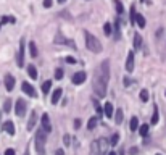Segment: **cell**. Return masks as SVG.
Segmentation results:
<instances>
[{
  "label": "cell",
  "mask_w": 166,
  "mask_h": 155,
  "mask_svg": "<svg viewBox=\"0 0 166 155\" xmlns=\"http://www.w3.org/2000/svg\"><path fill=\"white\" fill-rule=\"evenodd\" d=\"M108 81H110V61L105 60L95 68L93 71V79H92V86H93V92L97 97L103 98L106 95V87H108Z\"/></svg>",
  "instance_id": "1"
},
{
  "label": "cell",
  "mask_w": 166,
  "mask_h": 155,
  "mask_svg": "<svg viewBox=\"0 0 166 155\" xmlns=\"http://www.w3.org/2000/svg\"><path fill=\"white\" fill-rule=\"evenodd\" d=\"M108 147H110V140L105 137H100L92 142L90 155H108Z\"/></svg>",
  "instance_id": "2"
},
{
  "label": "cell",
  "mask_w": 166,
  "mask_h": 155,
  "mask_svg": "<svg viewBox=\"0 0 166 155\" xmlns=\"http://www.w3.org/2000/svg\"><path fill=\"white\" fill-rule=\"evenodd\" d=\"M84 36H85V47H87L90 52H93V53H100V52H102V44H100V40L93 36V34L85 31Z\"/></svg>",
  "instance_id": "3"
},
{
  "label": "cell",
  "mask_w": 166,
  "mask_h": 155,
  "mask_svg": "<svg viewBox=\"0 0 166 155\" xmlns=\"http://www.w3.org/2000/svg\"><path fill=\"white\" fill-rule=\"evenodd\" d=\"M45 142H47V132L44 131V128H42V129H39L37 132H35V149H37L39 155H44Z\"/></svg>",
  "instance_id": "4"
},
{
  "label": "cell",
  "mask_w": 166,
  "mask_h": 155,
  "mask_svg": "<svg viewBox=\"0 0 166 155\" xmlns=\"http://www.w3.org/2000/svg\"><path fill=\"white\" fill-rule=\"evenodd\" d=\"M55 44H63V45H68V47H74V48H76V44H74V42H71L69 39H66V37H64L63 34H60V32L55 36Z\"/></svg>",
  "instance_id": "5"
},
{
  "label": "cell",
  "mask_w": 166,
  "mask_h": 155,
  "mask_svg": "<svg viewBox=\"0 0 166 155\" xmlns=\"http://www.w3.org/2000/svg\"><path fill=\"white\" fill-rule=\"evenodd\" d=\"M26 105H27V103L23 100V98H18V100H16L15 111H16L18 116H24V113H26Z\"/></svg>",
  "instance_id": "6"
},
{
  "label": "cell",
  "mask_w": 166,
  "mask_h": 155,
  "mask_svg": "<svg viewBox=\"0 0 166 155\" xmlns=\"http://www.w3.org/2000/svg\"><path fill=\"white\" fill-rule=\"evenodd\" d=\"M16 61H18V66H23V63H24V40L23 39L19 42V50H18Z\"/></svg>",
  "instance_id": "7"
},
{
  "label": "cell",
  "mask_w": 166,
  "mask_h": 155,
  "mask_svg": "<svg viewBox=\"0 0 166 155\" xmlns=\"http://www.w3.org/2000/svg\"><path fill=\"white\" fill-rule=\"evenodd\" d=\"M35 123H37V113H35V110H32L31 111V115H29V121H27V131H32L34 129V126H35Z\"/></svg>",
  "instance_id": "8"
},
{
  "label": "cell",
  "mask_w": 166,
  "mask_h": 155,
  "mask_svg": "<svg viewBox=\"0 0 166 155\" xmlns=\"http://www.w3.org/2000/svg\"><path fill=\"white\" fill-rule=\"evenodd\" d=\"M40 119H42V128H44V131H45V132H50V131H52V124H50V116H48L47 113H44Z\"/></svg>",
  "instance_id": "9"
},
{
  "label": "cell",
  "mask_w": 166,
  "mask_h": 155,
  "mask_svg": "<svg viewBox=\"0 0 166 155\" xmlns=\"http://www.w3.org/2000/svg\"><path fill=\"white\" fill-rule=\"evenodd\" d=\"M21 89H23V92L27 94L29 97H35V89L31 86L29 82H23V86H21Z\"/></svg>",
  "instance_id": "10"
},
{
  "label": "cell",
  "mask_w": 166,
  "mask_h": 155,
  "mask_svg": "<svg viewBox=\"0 0 166 155\" xmlns=\"http://www.w3.org/2000/svg\"><path fill=\"white\" fill-rule=\"evenodd\" d=\"M132 69H134V53L129 52L127 53V58H126V71L131 73Z\"/></svg>",
  "instance_id": "11"
},
{
  "label": "cell",
  "mask_w": 166,
  "mask_h": 155,
  "mask_svg": "<svg viewBox=\"0 0 166 155\" xmlns=\"http://www.w3.org/2000/svg\"><path fill=\"white\" fill-rule=\"evenodd\" d=\"M85 78H87V76H85L84 71L74 73V74H73V82H74V84H82V82L85 81Z\"/></svg>",
  "instance_id": "12"
},
{
  "label": "cell",
  "mask_w": 166,
  "mask_h": 155,
  "mask_svg": "<svg viewBox=\"0 0 166 155\" xmlns=\"http://www.w3.org/2000/svg\"><path fill=\"white\" fill-rule=\"evenodd\" d=\"M5 87H6V90H13V87H15V78L11 74L5 76Z\"/></svg>",
  "instance_id": "13"
},
{
  "label": "cell",
  "mask_w": 166,
  "mask_h": 155,
  "mask_svg": "<svg viewBox=\"0 0 166 155\" xmlns=\"http://www.w3.org/2000/svg\"><path fill=\"white\" fill-rule=\"evenodd\" d=\"M3 131H6L10 136H13L15 134V124H13L11 121H5L3 123Z\"/></svg>",
  "instance_id": "14"
},
{
  "label": "cell",
  "mask_w": 166,
  "mask_h": 155,
  "mask_svg": "<svg viewBox=\"0 0 166 155\" xmlns=\"http://www.w3.org/2000/svg\"><path fill=\"white\" fill-rule=\"evenodd\" d=\"M61 94H63V90H61V89L53 90V95H52V103H53V105H55V103H58V100L61 98Z\"/></svg>",
  "instance_id": "15"
},
{
  "label": "cell",
  "mask_w": 166,
  "mask_h": 155,
  "mask_svg": "<svg viewBox=\"0 0 166 155\" xmlns=\"http://www.w3.org/2000/svg\"><path fill=\"white\" fill-rule=\"evenodd\" d=\"M105 115L106 118H113V103H105Z\"/></svg>",
  "instance_id": "16"
},
{
  "label": "cell",
  "mask_w": 166,
  "mask_h": 155,
  "mask_svg": "<svg viewBox=\"0 0 166 155\" xmlns=\"http://www.w3.org/2000/svg\"><path fill=\"white\" fill-rule=\"evenodd\" d=\"M135 23L139 24V27H145V18L139 13H135Z\"/></svg>",
  "instance_id": "17"
},
{
  "label": "cell",
  "mask_w": 166,
  "mask_h": 155,
  "mask_svg": "<svg viewBox=\"0 0 166 155\" xmlns=\"http://www.w3.org/2000/svg\"><path fill=\"white\" fill-rule=\"evenodd\" d=\"M27 73H29V76L32 78V79H37V69H35L34 65H29V66H27Z\"/></svg>",
  "instance_id": "18"
},
{
  "label": "cell",
  "mask_w": 166,
  "mask_h": 155,
  "mask_svg": "<svg viewBox=\"0 0 166 155\" xmlns=\"http://www.w3.org/2000/svg\"><path fill=\"white\" fill-rule=\"evenodd\" d=\"M113 2H114V6H116L118 15H122V13H124V6H122V3L119 2V0H113Z\"/></svg>",
  "instance_id": "19"
},
{
  "label": "cell",
  "mask_w": 166,
  "mask_h": 155,
  "mask_svg": "<svg viewBox=\"0 0 166 155\" xmlns=\"http://www.w3.org/2000/svg\"><path fill=\"white\" fill-rule=\"evenodd\" d=\"M50 89H52V81H45L44 84H42V92L44 94H48Z\"/></svg>",
  "instance_id": "20"
},
{
  "label": "cell",
  "mask_w": 166,
  "mask_h": 155,
  "mask_svg": "<svg viewBox=\"0 0 166 155\" xmlns=\"http://www.w3.org/2000/svg\"><path fill=\"white\" fill-rule=\"evenodd\" d=\"M129 128H131V131H137V128H139V119H137L135 116L131 119V124H129Z\"/></svg>",
  "instance_id": "21"
},
{
  "label": "cell",
  "mask_w": 166,
  "mask_h": 155,
  "mask_svg": "<svg viewBox=\"0 0 166 155\" xmlns=\"http://www.w3.org/2000/svg\"><path fill=\"white\" fill-rule=\"evenodd\" d=\"M114 121H116V124H121V123H122V111H121V110H116V115H114Z\"/></svg>",
  "instance_id": "22"
},
{
  "label": "cell",
  "mask_w": 166,
  "mask_h": 155,
  "mask_svg": "<svg viewBox=\"0 0 166 155\" xmlns=\"http://www.w3.org/2000/svg\"><path fill=\"white\" fill-rule=\"evenodd\" d=\"M97 121H98L97 118H90V119H89V123H87V129H90V131H92V129L97 126Z\"/></svg>",
  "instance_id": "23"
},
{
  "label": "cell",
  "mask_w": 166,
  "mask_h": 155,
  "mask_svg": "<svg viewBox=\"0 0 166 155\" xmlns=\"http://www.w3.org/2000/svg\"><path fill=\"white\" fill-rule=\"evenodd\" d=\"M140 45H142V37L139 36V34H135V36H134V47L139 48Z\"/></svg>",
  "instance_id": "24"
},
{
  "label": "cell",
  "mask_w": 166,
  "mask_h": 155,
  "mask_svg": "<svg viewBox=\"0 0 166 155\" xmlns=\"http://www.w3.org/2000/svg\"><path fill=\"white\" fill-rule=\"evenodd\" d=\"M139 132H140V136H147L148 134V124H142L139 128Z\"/></svg>",
  "instance_id": "25"
},
{
  "label": "cell",
  "mask_w": 166,
  "mask_h": 155,
  "mask_svg": "<svg viewBox=\"0 0 166 155\" xmlns=\"http://www.w3.org/2000/svg\"><path fill=\"white\" fill-rule=\"evenodd\" d=\"M158 123V107H153V116H151V124Z\"/></svg>",
  "instance_id": "26"
},
{
  "label": "cell",
  "mask_w": 166,
  "mask_h": 155,
  "mask_svg": "<svg viewBox=\"0 0 166 155\" xmlns=\"http://www.w3.org/2000/svg\"><path fill=\"white\" fill-rule=\"evenodd\" d=\"M93 107H95V110H97V113H98L100 116L103 115V110H102V107H100V105H98V102L95 100V98H93Z\"/></svg>",
  "instance_id": "27"
},
{
  "label": "cell",
  "mask_w": 166,
  "mask_h": 155,
  "mask_svg": "<svg viewBox=\"0 0 166 155\" xmlns=\"http://www.w3.org/2000/svg\"><path fill=\"white\" fill-rule=\"evenodd\" d=\"M29 50H31V55H32V57H35V55H37V47H35L34 42H31V44H29Z\"/></svg>",
  "instance_id": "28"
},
{
  "label": "cell",
  "mask_w": 166,
  "mask_h": 155,
  "mask_svg": "<svg viewBox=\"0 0 166 155\" xmlns=\"http://www.w3.org/2000/svg\"><path fill=\"white\" fill-rule=\"evenodd\" d=\"M103 31H105L106 36H111V24H110V23H105V26H103Z\"/></svg>",
  "instance_id": "29"
},
{
  "label": "cell",
  "mask_w": 166,
  "mask_h": 155,
  "mask_svg": "<svg viewBox=\"0 0 166 155\" xmlns=\"http://www.w3.org/2000/svg\"><path fill=\"white\" fill-rule=\"evenodd\" d=\"M118 140H119V136H118V134H114V136L110 139V145H116V144H118Z\"/></svg>",
  "instance_id": "30"
},
{
  "label": "cell",
  "mask_w": 166,
  "mask_h": 155,
  "mask_svg": "<svg viewBox=\"0 0 166 155\" xmlns=\"http://www.w3.org/2000/svg\"><path fill=\"white\" fill-rule=\"evenodd\" d=\"M61 78H63V69L58 68V69L55 71V79H61Z\"/></svg>",
  "instance_id": "31"
},
{
  "label": "cell",
  "mask_w": 166,
  "mask_h": 155,
  "mask_svg": "<svg viewBox=\"0 0 166 155\" xmlns=\"http://www.w3.org/2000/svg\"><path fill=\"white\" fill-rule=\"evenodd\" d=\"M140 98H142V102L148 100V92H147V90H142V92H140Z\"/></svg>",
  "instance_id": "32"
},
{
  "label": "cell",
  "mask_w": 166,
  "mask_h": 155,
  "mask_svg": "<svg viewBox=\"0 0 166 155\" xmlns=\"http://www.w3.org/2000/svg\"><path fill=\"white\" fill-rule=\"evenodd\" d=\"M10 108H11V100H5V107H3V110H5V111H10Z\"/></svg>",
  "instance_id": "33"
},
{
  "label": "cell",
  "mask_w": 166,
  "mask_h": 155,
  "mask_svg": "<svg viewBox=\"0 0 166 155\" xmlns=\"http://www.w3.org/2000/svg\"><path fill=\"white\" fill-rule=\"evenodd\" d=\"M2 23H15V19H13V18H8V16H5V18H2Z\"/></svg>",
  "instance_id": "34"
},
{
  "label": "cell",
  "mask_w": 166,
  "mask_h": 155,
  "mask_svg": "<svg viewBox=\"0 0 166 155\" xmlns=\"http://www.w3.org/2000/svg\"><path fill=\"white\" fill-rule=\"evenodd\" d=\"M52 0H44V6H45V8H50V6H52Z\"/></svg>",
  "instance_id": "35"
},
{
  "label": "cell",
  "mask_w": 166,
  "mask_h": 155,
  "mask_svg": "<svg viewBox=\"0 0 166 155\" xmlns=\"http://www.w3.org/2000/svg\"><path fill=\"white\" fill-rule=\"evenodd\" d=\"M5 155H15V150H13V149H6L5 150Z\"/></svg>",
  "instance_id": "36"
},
{
  "label": "cell",
  "mask_w": 166,
  "mask_h": 155,
  "mask_svg": "<svg viewBox=\"0 0 166 155\" xmlns=\"http://www.w3.org/2000/svg\"><path fill=\"white\" fill-rule=\"evenodd\" d=\"M66 61H68V63H71V65H73V63H76V60H74L73 57H66Z\"/></svg>",
  "instance_id": "37"
},
{
  "label": "cell",
  "mask_w": 166,
  "mask_h": 155,
  "mask_svg": "<svg viewBox=\"0 0 166 155\" xmlns=\"http://www.w3.org/2000/svg\"><path fill=\"white\" fill-rule=\"evenodd\" d=\"M129 153H131V155H135V153H137V149H135V147H132V149L129 150Z\"/></svg>",
  "instance_id": "38"
},
{
  "label": "cell",
  "mask_w": 166,
  "mask_h": 155,
  "mask_svg": "<svg viewBox=\"0 0 166 155\" xmlns=\"http://www.w3.org/2000/svg\"><path fill=\"white\" fill-rule=\"evenodd\" d=\"M64 144L69 145V136H64Z\"/></svg>",
  "instance_id": "39"
},
{
  "label": "cell",
  "mask_w": 166,
  "mask_h": 155,
  "mask_svg": "<svg viewBox=\"0 0 166 155\" xmlns=\"http://www.w3.org/2000/svg\"><path fill=\"white\" fill-rule=\"evenodd\" d=\"M55 155H64V152H63L61 149H58V150H56V152H55Z\"/></svg>",
  "instance_id": "40"
},
{
  "label": "cell",
  "mask_w": 166,
  "mask_h": 155,
  "mask_svg": "<svg viewBox=\"0 0 166 155\" xmlns=\"http://www.w3.org/2000/svg\"><path fill=\"white\" fill-rule=\"evenodd\" d=\"M74 126H76V128H79V126H81V121H79V119H76V121H74Z\"/></svg>",
  "instance_id": "41"
},
{
  "label": "cell",
  "mask_w": 166,
  "mask_h": 155,
  "mask_svg": "<svg viewBox=\"0 0 166 155\" xmlns=\"http://www.w3.org/2000/svg\"><path fill=\"white\" fill-rule=\"evenodd\" d=\"M129 82H131V81H129V78H126V79H124V86H129Z\"/></svg>",
  "instance_id": "42"
},
{
  "label": "cell",
  "mask_w": 166,
  "mask_h": 155,
  "mask_svg": "<svg viewBox=\"0 0 166 155\" xmlns=\"http://www.w3.org/2000/svg\"><path fill=\"white\" fill-rule=\"evenodd\" d=\"M24 155H29V149H26V153Z\"/></svg>",
  "instance_id": "43"
},
{
  "label": "cell",
  "mask_w": 166,
  "mask_h": 155,
  "mask_svg": "<svg viewBox=\"0 0 166 155\" xmlns=\"http://www.w3.org/2000/svg\"><path fill=\"white\" fill-rule=\"evenodd\" d=\"M108 155H116V153H114V152H108Z\"/></svg>",
  "instance_id": "44"
},
{
  "label": "cell",
  "mask_w": 166,
  "mask_h": 155,
  "mask_svg": "<svg viewBox=\"0 0 166 155\" xmlns=\"http://www.w3.org/2000/svg\"><path fill=\"white\" fill-rule=\"evenodd\" d=\"M58 2H60V3H63V2H66V0H58Z\"/></svg>",
  "instance_id": "45"
},
{
  "label": "cell",
  "mask_w": 166,
  "mask_h": 155,
  "mask_svg": "<svg viewBox=\"0 0 166 155\" xmlns=\"http://www.w3.org/2000/svg\"><path fill=\"white\" fill-rule=\"evenodd\" d=\"M156 155H161V153H156Z\"/></svg>",
  "instance_id": "46"
},
{
  "label": "cell",
  "mask_w": 166,
  "mask_h": 155,
  "mask_svg": "<svg viewBox=\"0 0 166 155\" xmlns=\"http://www.w3.org/2000/svg\"><path fill=\"white\" fill-rule=\"evenodd\" d=\"M142 2H143V0H142Z\"/></svg>",
  "instance_id": "47"
}]
</instances>
